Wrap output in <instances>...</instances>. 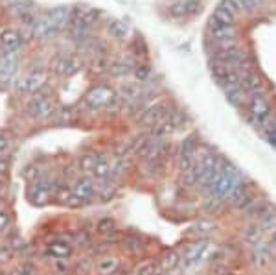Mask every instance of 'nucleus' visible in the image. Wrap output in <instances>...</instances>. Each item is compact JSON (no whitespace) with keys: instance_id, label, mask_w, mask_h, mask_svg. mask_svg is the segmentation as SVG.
<instances>
[{"instance_id":"c756f323","label":"nucleus","mask_w":276,"mask_h":275,"mask_svg":"<svg viewBox=\"0 0 276 275\" xmlns=\"http://www.w3.org/2000/svg\"><path fill=\"white\" fill-rule=\"evenodd\" d=\"M267 138H269V142L276 148V124H273V128H269L267 131Z\"/></svg>"},{"instance_id":"5701e85b","label":"nucleus","mask_w":276,"mask_h":275,"mask_svg":"<svg viewBox=\"0 0 276 275\" xmlns=\"http://www.w3.org/2000/svg\"><path fill=\"white\" fill-rule=\"evenodd\" d=\"M133 274L135 275H157L159 274V268H157V264H155V262L148 261V262H142L140 266H138Z\"/></svg>"},{"instance_id":"6ab92c4d","label":"nucleus","mask_w":276,"mask_h":275,"mask_svg":"<svg viewBox=\"0 0 276 275\" xmlns=\"http://www.w3.org/2000/svg\"><path fill=\"white\" fill-rule=\"evenodd\" d=\"M98 155H94V153H87V155H81L79 157V161H77V164H79V170L83 172V174H92L94 172V166H96L98 163Z\"/></svg>"},{"instance_id":"0eeeda50","label":"nucleus","mask_w":276,"mask_h":275,"mask_svg":"<svg viewBox=\"0 0 276 275\" xmlns=\"http://www.w3.org/2000/svg\"><path fill=\"white\" fill-rule=\"evenodd\" d=\"M52 194H54V185L48 179H39L28 190V200L33 205H45L50 202Z\"/></svg>"},{"instance_id":"a211bd4d","label":"nucleus","mask_w":276,"mask_h":275,"mask_svg":"<svg viewBox=\"0 0 276 275\" xmlns=\"http://www.w3.org/2000/svg\"><path fill=\"white\" fill-rule=\"evenodd\" d=\"M262 238H264V229L260 227V223L251 225V227L243 233V240L247 244H251V246H258V244H262Z\"/></svg>"},{"instance_id":"4be33fe9","label":"nucleus","mask_w":276,"mask_h":275,"mask_svg":"<svg viewBox=\"0 0 276 275\" xmlns=\"http://www.w3.org/2000/svg\"><path fill=\"white\" fill-rule=\"evenodd\" d=\"M114 227H116V222L110 216L102 218V220L98 222V225H96V229H98V233H100V235H109V233H112V231H114Z\"/></svg>"},{"instance_id":"2f4dec72","label":"nucleus","mask_w":276,"mask_h":275,"mask_svg":"<svg viewBox=\"0 0 276 275\" xmlns=\"http://www.w3.org/2000/svg\"><path fill=\"white\" fill-rule=\"evenodd\" d=\"M9 259H11V251L7 248L0 249V262H6V261H9Z\"/></svg>"},{"instance_id":"9b49d317","label":"nucleus","mask_w":276,"mask_h":275,"mask_svg":"<svg viewBox=\"0 0 276 275\" xmlns=\"http://www.w3.org/2000/svg\"><path fill=\"white\" fill-rule=\"evenodd\" d=\"M273 255H275V249L273 246H265V244H258L254 246V264L260 266V268H264L267 266L271 261H273Z\"/></svg>"},{"instance_id":"72a5a7b5","label":"nucleus","mask_w":276,"mask_h":275,"mask_svg":"<svg viewBox=\"0 0 276 275\" xmlns=\"http://www.w3.org/2000/svg\"><path fill=\"white\" fill-rule=\"evenodd\" d=\"M271 244L276 246V229H273V233H271Z\"/></svg>"},{"instance_id":"412c9836","label":"nucleus","mask_w":276,"mask_h":275,"mask_svg":"<svg viewBox=\"0 0 276 275\" xmlns=\"http://www.w3.org/2000/svg\"><path fill=\"white\" fill-rule=\"evenodd\" d=\"M226 91V98L232 105H241L245 98V89L241 85L238 87H230V89H225Z\"/></svg>"},{"instance_id":"1a4fd4ad","label":"nucleus","mask_w":276,"mask_h":275,"mask_svg":"<svg viewBox=\"0 0 276 275\" xmlns=\"http://www.w3.org/2000/svg\"><path fill=\"white\" fill-rule=\"evenodd\" d=\"M17 65H19L17 52L4 54V58L0 59V81H9L15 70H17Z\"/></svg>"},{"instance_id":"f704fd0d","label":"nucleus","mask_w":276,"mask_h":275,"mask_svg":"<svg viewBox=\"0 0 276 275\" xmlns=\"http://www.w3.org/2000/svg\"><path fill=\"white\" fill-rule=\"evenodd\" d=\"M4 187H6V183H4V179H0V192L4 190Z\"/></svg>"},{"instance_id":"f3484780","label":"nucleus","mask_w":276,"mask_h":275,"mask_svg":"<svg viewBox=\"0 0 276 275\" xmlns=\"http://www.w3.org/2000/svg\"><path fill=\"white\" fill-rule=\"evenodd\" d=\"M54 70L57 74H70L77 70V61L72 58H59L54 61Z\"/></svg>"},{"instance_id":"39448f33","label":"nucleus","mask_w":276,"mask_h":275,"mask_svg":"<svg viewBox=\"0 0 276 275\" xmlns=\"http://www.w3.org/2000/svg\"><path fill=\"white\" fill-rule=\"evenodd\" d=\"M167 117H171L169 113V107L164 102H157V104L146 107L140 115V124L146 126V128H157V126L164 122Z\"/></svg>"},{"instance_id":"2eb2a0df","label":"nucleus","mask_w":276,"mask_h":275,"mask_svg":"<svg viewBox=\"0 0 276 275\" xmlns=\"http://www.w3.org/2000/svg\"><path fill=\"white\" fill-rule=\"evenodd\" d=\"M216 229H218L216 222H212V220H199L190 231H192V236L206 238V236H210L212 233H216Z\"/></svg>"},{"instance_id":"a878e982","label":"nucleus","mask_w":276,"mask_h":275,"mask_svg":"<svg viewBox=\"0 0 276 275\" xmlns=\"http://www.w3.org/2000/svg\"><path fill=\"white\" fill-rule=\"evenodd\" d=\"M9 223H11V218H9V214H7L6 210H0V233L7 231Z\"/></svg>"},{"instance_id":"6e6552de","label":"nucleus","mask_w":276,"mask_h":275,"mask_svg":"<svg viewBox=\"0 0 276 275\" xmlns=\"http://www.w3.org/2000/svg\"><path fill=\"white\" fill-rule=\"evenodd\" d=\"M28 113H30V117L37 118V120H45V118H50L52 115H55V109H54V104L48 96L37 94L28 104Z\"/></svg>"},{"instance_id":"f03ea898","label":"nucleus","mask_w":276,"mask_h":275,"mask_svg":"<svg viewBox=\"0 0 276 275\" xmlns=\"http://www.w3.org/2000/svg\"><path fill=\"white\" fill-rule=\"evenodd\" d=\"M116 102H118V98L114 96V92L105 85H100L96 89H92L87 94V98H85L87 109L94 113L102 111V109H107V107H110V104H116Z\"/></svg>"},{"instance_id":"bb28decb","label":"nucleus","mask_w":276,"mask_h":275,"mask_svg":"<svg viewBox=\"0 0 276 275\" xmlns=\"http://www.w3.org/2000/svg\"><path fill=\"white\" fill-rule=\"evenodd\" d=\"M110 32H112V35H116V37H123L125 32H127V28H125V24H122V22H114V24L110 26Z\"/></svg>"},{"instance_id":"423d86ee","label":"nucleus","mask_w":276,"mask_h":275,"mask_svg":"<svg viewBox=\"0 0 276 275\" xmlns=\"http://www.w3.org/2000/svg\"><path fill=\"white\" fill-rule=\"evenodd\" d=\"M72 192H74L81 202L89 203L100 194V185L96 183L94 177L81 176L76 179V183H74V187H72Z\"/></svg>"},{"instance_id":"7ed1b4c3","label":"nucleus","mask_w":276,"mask_h":275,"mask_svg":"<svg viewBox=\"0 0 276 275\" xmlns=\"http://www.w3.org/2000/svg\"><path fill=\"white\" fill-rule=\"evenodd\" d=\"M214 251H216V244H212L210 240H199V242H195L193 246L186 249V253H184V264L186 266H199L203 264L205 261L210 259Z\"/></svg>"},{"instance_id":"9d476101","label":"nucleus","mask_w":276,"mask_h":275,"mask_svg":"<svg viewBox=\"0 0 276 275\" xmlns=\"http://www.w3.org/2000/svg\"><path fill=\"white\" fill-rule=\"evenodd\" d=\"M114 176V164L110 163L107 157H100L98 159L96 166H94V172H92V177L96 181H107L110 177Z\"/></svg>"},{"instance_id":"b1692460","label":"nucleus","mask_w":276,"mask_h":275,"mask_svg":"<svg viewBox=\"0 0 276 275\" xmlns=\"http://www.w3.org/2000/svg\"><path fill=\"white\" fill-rule=\"evenodd\" d=\"M22 177L28 179V181H39V168L35 166V164L26 166L24 172H22Z\"/></svg>"},{"instance_id":"f257e3e1","label":"nucleus","mask_w":276,"mask_h":275,"mask_svg":"<svg viewBox=\"0 0 276 275\" xmlns=\"http://www.w3.org/2000/svg\"><path fill=\"white\" fill-rule=\"evenodd\" d=\"M243 177L236 168H232L230 164H221V168L216 172V176L210 179V183L206 185V194L208 198H218L226 202L228 194L232 192V189L241 181Z\"/></svg>"},{"instance_id":"aec40b11","label":"nucleus","mask_w":276,"mask_h":275,"mask_svg":"<svg viewBox=\"0 0 276 275\" xmlns=\"http://www.w3.org/2000/svg\"><path fill=\"white\" fill-rule=\"evenodd\" d=\"M180 264V257L175 253V251H169V253H166V255L162 257L161 261V266L164 272H173L177 266Z\"/></svg>"},{"instance_id":"4468645a","label":"nucleus","mask_w":276,"mask_h":275,"mask_svg":"<svg viewBox=\"0 0 276 275\" xmlns=\"http://www.w3.org/2000/svg\"><path fill=\"white\" fill-rule=\"evenodd\" d=\"M48 251L55 259H68L74 253V248H72V244L64 242V240H57V242H52L48 246Z\"/></svg>"},{"instance_id":"473e14b6","label":"nucleus","mask_w":276,"mask_h":275,"mask_svg":"<svg viewBox=\"0 0 276 275\" xmlns=\"http://www.w3.org/2000/svg\"><path fill=\"white\" fill-rule=\"evenodd\" d=\"M127 248L131 249V251H140L142 249V244L140 242H136V240H133V238H131V240H127Z\"/></svg>"},{"instance_id":"c9c22d12","label":"nucleus","mask_w":276,"mask_h":275,"mask_svg":"<svg viewBox=\"0 0 276 275\" xmlns=\"http://www.w3.org/2000/svg\"><path fill=\"white\" fill-rule=\"evenodd\" d=\"M20 275H33V274H30V272H22Z\"/></svg>"},{"instance_id":"dca6fc26","label":"nucleus","mask_w":276,"mask_h":275,"mask_svg":"<svg viewBox=\"0 0 276 275\" xmlns=\"http://www.w3.org/2000/svg\"><path fill=\"white\" fill-rule=\"evenodd\" d=\"M118 268H120V261L116 257H103L96 266V270L102 275H114Z\"/></svg>"},{"instance_id":"c85d7f7f","label":"nucleus","mask_w":276,"mask_h":275,"mask_svg":"<svg viewBox=\"0 0 276 275\" xmlns=\"http://www.w3.org/2000/svg\"><path fill=\"white\" fill-rule=\"evenodd\" d=\"M9 150V138L6 135H0V153Z\"/></svg>"},{"instance_id":"cd10ccee","label":"nucleus","mask_w":276,"mask_h":275,"mask_svg":"<svg viewBox=\"0 0 276 275\" xmlns=\"http://www.w3.org/2000/svg\"><path fill=\"white\" fill-rule=\"evenodd\" d=\"M7 170H9V159L0 157V177L4 176V174H6Z\"/></svg>"},{"instance_id":"7c9ffc66","label":"nucleus","mask_w":276,"mask_h":275,"mask_svg":"<svg viewBox=\"0 0 276 275\" xmlns=\"http://www.w3.org/2000/svg\"><path fill=\"white\" fill-rule=\"evenodd\" d=\"M55 117H57V120L59 122H64V120H70V111H68V109H63V111L61 113H55Z\"/></svg>"},{"instance_id":"393cba45","label":"nucleus","mask_w":276,"mask_h":275,"mask_svg":"<svg viewBox=\"0 0 276 275\" xmlns=\"http://www.w3.org/2000/svg\"><path fill=\"white\" fill-rule=\"evenodd\" d=\"M129 72V67L123 65V63H116V65L110 67V74L116 76V78H120V76H125Z\"/></svg>"},{"instance_id":"20e7f679","label":"nucleus","mask_w":276,"mask_h":275,"mask_svg":"<svg viewBox=\"0 0 276 275\" xmlns=\"http://www.w3.org/2000/svg\"><path fill=\"white\" fill-rule=\"evenodd\" d=\"M249 111H251V120L258 128H265L271 120V104L264 94H254L249 102Z\"/></svg>"},{"instance_id":"f8f14e48","label":"nucleus","mask_w":276,"mask_h":275,"mask_svg":"<svg viewBox=\"0 0 276 275\" xmlns=\"http://www.w3.org/2000/svg\"><path fill=\"white\" fill-rule=\"evenodd\" d=\"M0 46H2L4 54H15L17 50H19V46H20L19 33L13 32V30H9V32H4V33H2V37H0Z\"/></svg>"},{"instance_id":"ddd939ff","label":"nucleus","mask_w":276,"mask_h":275,"mask_svg":"<svg viewBox=\"0 0 276 275\" xmlns=\"http://www.w3.org/2000/svg\"><path fill=\"white\" fill-rule=\"evenodd\" d=\"M45 81H46L45 74H43V72H33L30 78H26L24 81H22L20 91H28V92H32V94H35L37 91H41V89H43Z\"/></svg>"}]
</instances>
